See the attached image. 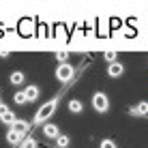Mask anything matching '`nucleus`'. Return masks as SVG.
I'll use <instances>...</instances> for the list:
<instances>
[{
    "instance_id": "f257e3e1",
    "label": "nucleus",
    "mask_w": 148,
    "mask_h": 148,
    "mask_svg": "<svg viewBox=\"0 0 148 148\" xmlns=\"http://www.w3.org/2000/svg\"><path fill=\"white\" fill-rule=\"evenodd\" d=\"M56 108H58V99H52V101H47V103H43L39 108V112L34 114L32 125H43V122H47L52 118V114L56 112Z\"/></svg>"
},
{
    "instance_id": "f03ea898",
    "label": "nucleus",
    "mask_w": 148,
    "mask_h": 148,
    "mask_svg": "<svg viewBox=\"0 0 148 148\" xmlns=\"http://www.w3.org/2000/svg\"><path fill=\"white\" fill-rule=\"evenodd\" d=\"M92 108L95 112H99V114H105V112L110 110V99L105 92H95L92 95Z\"/></svg>"
},
{
    "instance_id": "7ed1b4c3",
    "label": "nucleus",
    "mask_w": 148,
    "mask_h": 148,
    "mask_svg": "<svg viewBox=\"0 0 148 148\" xmlns=\"http://www.w3.org/2000/svg\"><path fill=\"white\" fill-rule=\"evenodd\" d=\"M75 75V69L71 67L69 62H60V67L56 69V77H58V82H62V84H67V82L73 79Z\"/></svg>"
},
{
    "instance_id": "20e7f679",
    "label": "nucleus",
    "mask_w": 148,
    "mask_h": 148,
    "mask_svg": "<svg viewBox=\"0 0 148 148\" xmlns=\"http://www.w3.org/2000/svg\"><path fill=\"white\" fill-rule=\"evenodd\" d=\"M0 120H2L4 125H9V127H11L13 120H15V114H13V112L9 110L4 103H0Z\"/></svg>"
},
{
    "instance_id": "39448f33",
    "label": "nucleus",
    "mask_w": 148,
    "mask_h": 148,
    "mask_svg": "<svg viewBox=\"0 0 148 148\" xmlns=\"http://www.w3.org/2000/svg\"><path fill=\"white\" fill-rule=\"evenodd\" d=\"M122 73H125V67H122L118 60L110 62V67H108V75H110V77H120Z\"/></svg>"
},
{
    "instance_id": "423d86ee",
    "label": "nucleus",
    "mask_w": 148,
    "mask_h": 148,
    "mask_svg": "<svg viewBox=\"0 0 148 148\" xmlns=\"http://www.w3.org/2000/svg\"><path fill=\"white\" fill-rule=\"evenodd\" d=\"M22 140H24V133H19V131H15L13 127H11V129H9V133H7V142H9L11 146H17Z\"/></svg>"
},
{
    "instance_id": "0eeeda50",
    "label": "nucleus",
    "mask_w": 148,
    "mask_h": 148,
    "mask_svg": "<svg viewBox=\"0 0 148 148\" xmlns=\"http://www.w3.org/2000/svg\"><path fill=\"white\" fill-rule=\"evenodd\" d=\"M43 133H45V137L56 140V137L60 135V131H58V127H56V125H52V122H43Z\"/></svg>"
},
{
    "instance_id": "6e6552de",
    "label": "nucleus",
    "mask_w": 148,
    "mask_h": 148,
    "mask_svg": "<svg viewBox=\"0 0 148 148\" xmlns=\"http://www.w3.org/2000/svg\"><path fill=\"white\" fill-rule=\"evenodd\" d=\"M11 127H13L15 131H19V133L26 135V133H28V129H30V122H28V120H19V118H15Z\"/></svg>"
},
{
    "instance_id": "1a4fd4ad",
    "label": "nucleus",
    "mask_w": 148,
    "mask_h": 148,
    "mask_svg": "<svg viewBox=\"0 0 148 148\" xmlns=\"http://www.w3.org/2000/svg\"><path fill=\"white\" fill-rule=\"evenodd\" d=\"M24 95H26V101H37L39 99V86H26L24 88Z\"/></svg>"
},
{
    "instance_id": "9d476101",
    "label": "nucleus",
    "mask_w": 148,
    "mask_h": 148,
    "mask_svg": "<svg viewBox=\"0 0 148 148\" xmlns=\"http://www.w3.org/2000/svg\"><path fill=\"white\" fill-rule=\"evenodd\" d=\"M9 82H11L13 86H22L24 82H26V75H24L22 71H13V73L9 75Z\"/></svg>"
},
{
    "instance_id": "9b49d317",
    "label": "nucleus",
    "mask_w": 148,
    "mask_h": 148,
    "mask_svg": "<svg viewBox=\"0 0 148 148\" xmlns=\"http://www.w3.org/2000/svg\"><path fill=\"white\" fill-rule=\"evenodd\" d=\"M67 108H69V112H73V114H79V112L84 110V103L77 101V99H73V101H69V103H67Z\"/></svg>"
},
{
    "instance_id": "f8f14e48",
    "label": "nucleus",
    "mask_w": 148,
    "mask_h": 148,
    "mask_svg": "<svg viewBox=\"0 0 148 148\" xmlns=\"http://www.w3.org/2000/svg\"><path fill=\"white\" fill-rule=\"evenodd\" d=\"M135 112H137V116H148V101H140L135 105Z\"/></svg>"
},
{
    "instance_id": "ddd939ff",
    "label": "nucleus",
    "mask_w": 148,
    "mask_h": 148,
    "mask_svg": "<svg viewBox=\"0 0 148 148\" xmlns=\"http://www.w3.org/2000/svg\"><path fill=\"white\" fill-rule=\"evenodd\" d=\"M19 148H37V140L34 137H24L19 142Z\"/></svg>"
},
{
    "instance_id": "4468645a",
    "label": "nucleus",
    "mask_w": 148,
    "mask_h": 148,
    "mask_svg": "<svg viewBox=\"0 0 148 148\" xmlns=\"http://www.w3.org/2000/svg\"><path fill=\"white\" fill-rule=\"evenodd\" d=\"M69 144H71L69 135H58V137H56V146H58V148H69Z\"/></svg>"
},
{
    "instance_id": "2eb2a0df",
    "label": "nucleus",
    "mask_w": 148,
    "mask_h": 148,
    "mask_svg": "<svg viewBox=\"0 0 148 148\" xmlns=\"http://www.w3.org/2000/svg\"><path fill=\"white\" fill-rule=\"evenodd\" d=\"M13 101H15L17 105H24V103H28V101H26V95H24V90H17V92L13 95Z\"/></svg>"
},
{
    "instance_id": "dca6fc26",
    "label": "nucleus",
    "mask_w": 148,
    "mask_h": 148,
    "mask_svg": "<svg viewBox=\"0 0 148 148\" xmlns=\"http://www.w3.org/2000/svg\"><path fill=\"white\" fill-rule=\"evenodd\" d=\"M103 58H105V60H108V62H114V60H116V58H118V54H116V52H114V49H110V52H105V56H103Z\"/></svg>"
},
{
    "instance_id": "f3484780",
    "label": "nucleus",
    "mask_w": 148,
    "mask_h": 148,
    "mask_svg": "<svg viewBox=\"0 0 148 148\" xmlns=\"http://www.w3.org/2000/svg\"><path fill=\"white\" fill-rule=\"evenodd\" d=\"M56 58H58V62H67L69 60V52H56Z\"/></svg>"
},
{
    "instance_id": "a211bd4d",
    "label": "nucleus",
    "mask_w": 148,
    "mask_h": 148,
    "mask_svg": "<svg viewBox=\"0 0 148 148\" xmlns=\"http://www.w3.org/2000/svg\"><path fill=\"white\" fill-rule=\"evenodd\" d=\"M101 148H116V144L112 140H101Z\"/></svg>"
},
{
    "instance_id": "6ab92c4d",
    "label": "nucleus",
    "mask_w": 148,
    "mask_h": 148,
    "mask_svg": "<svg viewBox=\"0 0 148 148\" xmlns=\"http://www.w3.org/2000/svg\"><path fill=\"white\" fill-rule=\"evenodd\" d=\"M0 103H2V101H0Z\"/></svg>"
}]
</instances>
